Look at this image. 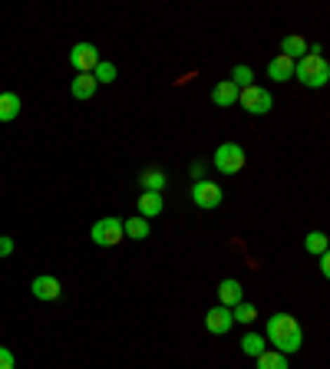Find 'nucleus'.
<instances>
[{
    "label": "nucleus",
    "mask_w": 330,
    "mask_h": 369,
    "mask_svg": "<svg viewBox=\"0 0 330 369\" xmlns=\"http://www.w3.org/2000/svg\"><path fill=\"white\" fill-rule=\"evenodd\" d=\"M264 340L277 349V353H297L304 347V333H301V323H297L291 314H275L268 316V326H264Z\"/></svg>",
    "instance_id": "1"
},
{
    "label": "nucleus",
    "mask_w": 330,
    "mask_h": 369,
    "mask_svg": "<svg viewBox=\"0 0 330 369\" xmlns=\"http://www.w3.org/2000/svg\"><path fill=\"white\" fill-rule=\"evenodd\" d=\"M294 76L310 89H320L330 83V63L320 53H304L294 63Z\"/></svg>",
    "instance_id": "2"
},
{
    "label": "nucleus",
    "mask_w": 330,
    "mask_h": 369,
    "mask_svg": "<svg viewBox=\"0 0 330 369\" xmlns=\"http://www.w3.org/2000/svg\"><path fill=\"white\" fill-rule=\"evenodd\" d=\"M215 168L221 175H238L244 168V149L238 142H221L215 149Z\"/></svg>",
    "instance_id": "3"
},
{
    "label": "nucleus",
    "mask_w": 330,
    "mask_h": 369,
    "mask_svg": "<svg viewBox=\"0 0 330 369\" xmlns=\"http://www.w3.org/2000/svg\"><path fill=\"white\" fill-rule=\"evenodd\" d=\"M89 238H93L96 248H116L126 238L122 234V221L119 217H99L96 224H93V231H89Z\"/></svg>",
    "instance_id": "4"
},
{
    "label": "nucleus",
    "mask_w": 330,
    "mask_h": 369,
    "mask_svg": "<svg viewBox=\"0 0 330 369\" xmlns=\"http://www.w3.org/2000/svg\"><path fill=\"white\" fill-rule=\"evenodd\" d=\"M238 102L244 106V112H251V116H268L271 112V106H275V96L268 93V89L261 86H244L242 93H238Z\"/></svg>",
    "instance_id": "5"
},
{
    "label": "nucleus",
    "mask_w": 330,
    "mask_h": 369,
    "mask_svg": "<svg viewBox=\"0 0 330 369\" xmlns=\"http://www.w3.org/2000/svg\"><path fill=\"white\" fill-rule=\"evenodd\" d=\"M192 201H195L202 211H211V208L221 205V188L215 182H209V178H198V182L192 184Z\"/></svg>",
    "instance_id": "6"
},
{
    "label": "nucleus",
    "mask_w": 330,
    "mask_h": 369,
    "mask_svg": "<svg viewBox=\"0 0 330 369\" xmlns=\"http://www.w3.org/2000/svg\"><path fill=\"white\" fill-rule=\"evenodd\" d=\"M70 63H73L77 73H93L99 63V50L93 43H77L70 50Z\"/></svg>",
    "instance_id": "7"
},
{
    "label": "nucleus",
    "mask_w": 330,
    "mask_h": 369,
    "mask_svg": "<svg viewBox=\"0 0 330 369\" xmlns=\"http://www.w3.org/2000/svg\"><path fill=\"white\" fill-rule=\"evenodd\" d=\"M231 326H235V316H231L228 307H215L205 314V330H209L211 337H225Z\"/></svg>",
    "instance_id": "8"
},
{
    "label": "nucleus",
    "mask_w": 330,
    "mask_h": 369,
    "mask_svg": "<svg viewBox=\"0 0 330 369\" xmlns=\"http://www.w3.org/2000/svg\"><path fill=\"white\" fill-rule=\"evenodd\" d=\"M30 293L37 297V300H56V297L63 293V287H60V281H56V277H50V274H40V277L30 283Z\"/></svg>",
    "instance_id": "9"
},
{
    "label": "nucleus",
    "mask_w": 330,
    "mask_h": 369,
    "mask_svg": "<svg viewBox=\"0 0 330 369\" xmlns=\"http://www.w3.org/2000/svg\"><path fill=\"white\" fill-rule=\"evenodd\" d=\"M238 93H242V89L235 86L231 79H221V83H215V89H211V102L221 109H228L238 102Z\"/></svg>",
    "instance_id": "10"
},
{
    "label": "nucleus",
    "mask_w": 330,
    "mask_h": 369,
    "mask_svg": "<svg viewBox=\"0 0 330 369\" xmlns=\"http://www.w3.org/2000/svg\"><path fill=\"white\" fill-rule=\"evenodd\" d=\"M218 300H221V307H228V310H231V307H238V304L244 300L242 283L231 281V277H228V281H221V283H218Z\"/></svg>",
    "instance_id": "11"
},
{
    "label": "nucleus",
    "mask_w": 330,
    "mask_h": 369,
    "mask_svg": "<svg viewBox=\"0 0 330 369\" xmlns=\"http://www.w3.org/2000/svg\"><path fill=\"white\" fill-rule=\"evenodd\" d=\"M268 76L275 79V83H287V79L294 76V60H287V56L277 53L271 63H268Z\"/></svg>",
    "instance_id": "12"
},
{
    "label": "nucleus",
    "mask_w": 330,
    "mask_h": 369,
    "mask_svg": "<svg viewBox=\"0 0 330 369\" xmlns=\"http://www.w3.org/2000/svg\"><path fill=\"white\" fill-rule=\"evenodd\" d=\"M96 79H93V73H77V79L70 83V93H73V99H93V93H96Z\"/></svg>",
    "instance_id": "13"
},
{
    "label": "nucleus",
    "mask_w": 330,
    "mask_h": 369,
    "mask_svg": "<svg viewBox=\"0 0 330 369\" xmlns=\"http://www.w3.org/2000/svg\"><path fill=\"white\" fill-rule=\"evenodd\" d=\"M162 208H165V201H162V195L159 192H143V198H139V217H155V215H162Z\"/></svg>",
    "instance_id": "14"
},
{
    "label": "nucleus",
    "mask_w": 330,
    "mask_h": 369,
    "mask_svg": "<svg viewBox=\"0 0 330 369\" xmlns=\"http://www.w3.org/2000/svg\"><path fill=\"white\" fill-rule=\"evenodd\" d=\"M308 53V40L304 36H297V33H291V36H284L281 40V56H287V60H301V56Z\"/></svg>",
    "instance_id": "15"
},
{
    "label": "nucleus",
    "mask_w": 330,
    "mask_h": 369,
    "mask_svg": "<svg viewBox=\"0 0 330 369\" xmlns=\"http://www.w3.org/2000/svg\"><path fill=\"white\" fill-rule=\"evenodd\" d=\"M20 116V96L17 93H0V122H13Z\"/></svg>",
    "instance_id": "16"
},
{
    "label": "nucleus",
    "mask_w": 330,
    "mask_h": 369,
    "mask_svg": "<svg viewBox=\"0 0 330 369\" xmlns=\"http://www.w3.org/2000/svg\"><path fill=\"white\" fill-rule=\"evenodd\" d=\"M122 234H129L132 241H145L149 238V221H145V217H126V221H122Z\"/></svg>",
    "instance_id": "17"
},
{
    "label": "nucleus",
    "mask_w": 330,
    "mask_h": 369,
    "mask_svg": "<svg viewBox=\"0 0 330 369\" xmlns=\"http://www.w3.org/2000/svg\"><path fill=\"white\" fill-rule=\"evenodd\" d=\"M242 349L248 353V356L258 359L264 349H268V340H264L261 333H244V337H242Z\"/></svg>",
    "instance_id": "18"
},
{
    "label": "nucleus",
    "mask_w": 330,
    "mask_h": 369,
    "mask_svg": "<svg viewBox=\"0 0 330 369\" xmlns=\"http://www.w3.org/2000/svg\"><path fill=\"white\" fill-rule=\"evenodd\" d=\"M258 369H287V356L277 349H264L258 356Z\"/></svg>",
    "instance_id": "19"
},
{
    "label": "nucleus",
    "mask_w": 330,
    "mask_h": 369,
    "mask_svg": "<svg viewBox=\"0 0 330 369\" xmlns=\"http://www.w3.org/2000/svg\"><path fill=\"white\" fill-rule=\"evenodd\" d=\"M304 250L308 254H327V234L324 231H310L304 238Z\"/></svg>",
    "instance_id": "20"
},
{
    "label": "nucleus",
    "mask_w": 330,
    "mask_h": 369,
    "mask_svg": "<svg viewBox=\"0 0 330 369\" xmlns=\"http://www.w3.org/2000/svg\"><path fill=\"white\" fill-rule=\"evenodd\" d=\"M231 316H235V323H254V316H258V307L254 304H238V307H231Z\"/></svg>",
    "instance_id": "21"
},
{
    "label": "nucleus",
    "mask_w": 330,
    "mask_h": 369,
    "mask_svg": "<svg viewBox=\"0 0 330 369\" xmlns=\"http://www.w3.org/2000/svg\"><path fill=\"white\" fill-rule=\"evenodd\" d=\"M93 79H96V83H116V66L106 63V60H99L96 69H93Z\"/></svg>",
    "instance_id": "22"
},
{
    "label": "nucleus",
    "mask_w": 330,
    "mask_h": 369,
    "mask_svg": "<svg viewBox=\"0 0 330 369\" xmlns=\"http://www.w3.org/2000/svg\"><path fill=\"white\" fill-rule=\"evenodd\" d=\"M162 184H165V175L159 172V168L143 175V188H145V192H162Z\"/></svg>",
    "instance_id": "23"
},
{
    "label": "nucleus",
    "mask_w": 330,
    "mask_h": 369,
    "mask_svg": "<svg viewBox=\"0 0 330 369\" xmlns=\"http://www.w3.org/2000/svg\"><path fill=\"white\" fill-rule=\"evenodd\" d=\"M251 69H248V66H235V69H231V83H235V86L238 89H244V86H251Z\"/></svg>",
    "instance_id": "24"
},
{
    "label": "nucleus",
    "mask_w": 330,
    "mask_h": 369,
    "mask_svg": "<svg viewBox=\"0 0 330 369\" xmlns=\"http://www.w3.org/2000/svg\"><path fill=\"white\" fill-rule=\"evenodd\" d=\"M0 369H17V363H13V353L7 347H0Z\"/></svg>",
    "instance_id": "25"
},
{
    "label": "nucleus",
    "mask_w": 330,
    "mask_h": 369,
    "mask_svg": "<svg viewBox=\"0 0 330 369\" xmlns=\"http://www.w3.org/2000/svg\"><path fill=\"white\" fill-rule=\"evenodd\" d=\"M13 254V241L11 238H0V257H11Z\"/></svg>",
    "instance_id": "26"
},
{
    "label": "nucleus",
    "mask_w": 330,
    "mask_h": 369,
    "mask_svg": "<svg viewBox=\"0 0 330 369\" xmlns=\"http://www.w3.org/2000/svg\"><path fill=\"white\" fill-rule=\"evenodd\" d=\"M320 274L330 277V257H327V254H320Z\"/></svg>",
    "instance_id": "27"
}]
</instances>
